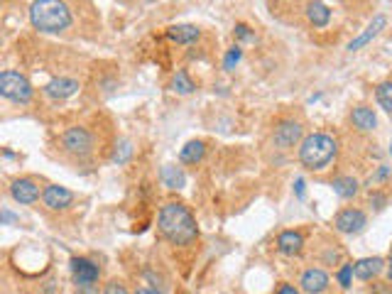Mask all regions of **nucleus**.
<instances>
[{
  "instance_id": "nucleus-1",
  "label": "nucleus",
  "mask_w": 392,
  "mask_h": 294,
  "mask_svg": "<svg viewBox=\"0 0 392 294\" xmlns=\"http://www.w3.org/2000/svg\"><path fill=\"white\" fill-rule=\"evenodd\" d=\"M157 228L162 238L172 245H192L199 238L194 214L179 201H167L157 214Z\"/></svg>"
},
{
  "instance_id": "nucleus-2",
  "label": "nucleus",
  "mask_w": 392,
  "mask_h": 294,
  "mask_svg": "<svg viewBox=\"0 0 392 294\" xmlns=\"http://www.w3.org/2000/svg\"><path fill=\"white\" fill-rule=\"evenodd\" d=\"M299 165L309 172H324L339 157V140L331 133H309L299 143Z\"/></svg>"
},
{
  "instance_id": "nucleus-3",
  "label": "nucleus",
  "mask_w": 392,
  "mask_h": 294,
  "mask_svg": "<svg viewBox=\"0 0 392 294\" xmlns=\"http://www.w3.org/2000/svg\"><path fill=\"white\" fill-rule=\"evenodd\" d=\"M30 23L44 34H59L72 27V8L64 0H34L30 5Z\"/></svg>"
},
{
  "instance_id": "nucleus-4",
  "label": "nucleus",
  "mask_w": 392,
  "mask_h": 294,
  "mask_svg": "<svg viewBox=\"0 0 392 294\" xmlns=\"http://www.w3.org/2000/svg\"><path fill=\"white\" fill-rule=\"evenodd\" d=\"M0 96L18 106H27L34 96V89L25 74L15 72V69H5V72L0 74Z\"/></svg>"
},
{
  "instance_id": "nucleus-5",
  "label": "nucleus",
  "mask_w": 392,
  "mask_h": 294,
  "mask_svg": "<svg viewBox=\"0 0 392 294\" xmlns=\"http://www.w3.org/2000/svg\"><path fill=\"white\" fill-rule=\"evenodd\" d=\"M93 147H96V138H93V133L89 128H84V125H72V128L64 130L62 150L67 152V155L77 157V160H86L93 152Z\"/></svg>"
},
{
  "instance_id": "nucleus-6",
  "label": "nucleus",
  "mask_w": 392,
  "mask_h": 294,
  "mask_svg": "<svg viewBox=\"0 0 392 294\" xmlns=\"http://www.w3.org/2000/svg\"><path fill=\"white\" fill-rule=\"evenodd\" d=\"M69 270H72L74 285L81 292L91 294L96 290V285L100 280V267L93 260H89V257H72V260H69Z\"/></svg>"
},
{
  "instance_id": "nucleus-7",
  "label": "nucleus",
  "mask_w": 392,
  "mask_h": 294,
  "mask_svg": "<svg viewBox=\"0 0 392 294\" xmlns=\"http://www.w3.org/2000/svg\"><path fill=\"white\" fill-rule=\"evenodd\" d=\"M304 140V125L294 118H282L273 128V143L277 150H292Z\"/></svg>"
},
{
  "instance_id": "nucleus-8",
  "label": "nucleus",
  "mask_w": 392,
  "mask_h": 294,
  "mask_svg": "<svg viewBox=\"0 0 392 294\" xmlns=\"http://www.w3.org/2000/svg\"><path fill=\"white\" fill-rule=\"evenodd\" d=\"M8 194L15 204L30 206V204H37L39 196H42V191H39V184L34 179H30V177H18V179L10 181Z\"/></svg>"
},
{
  "instance_id": "nucleus-9",
  "label": "nucleus",
  "mask_w": 392,
  "mask_h": 294,
  "mask_svg": "<svg viewBox=\"0 0 392 294\" xmlns=\"http://www.w3.org/2000/svg\"><path fill=\"white\" fill-rule=\"evenodd\" d=\"M365 226H368V216H365V211L355 209V206H348V209L339 211L334 219V228L339 233H344V236H355V233H360Z\"/></svg>"
},
{
  "instance_id": "nucleus-10",
  "label": "nucleus",
  "mask_w": 392,
  "mask_h": 294,
  "mask_svg": "<svg viewBox=\"0 0 392 294\" xmlns=\"http://www.w3.org/2000/svg\"><path fill=\"white\" fill-rule=\"evenodd\" d=\"M331 287V277L321 267H309V270L301 272L299 277V290L304 294H326Z\"/></svg>"
},
{
  "instance_id": "nucleus-11",
  "label": "nucleus",
  "mask_w": 392,
  "mask_h": 294,
  "mask_svg": "<svg viewBox=\"0 0 392 294\" xmlns=\"http://www.w3.org/2000/svg\"><path fill=\"white\" fill-rule=\"evenodd\" d=\"M42 204L49 211H67L74 204V191L62 184H49L42 191Z\"/></svg>"
},
{
  "instance_id": "nucleus-12",
  "label": "nucleus",
  "mask_w": 392,
  "mask_h": 294,
  "mask_svg": "<svg viewBox=\"0 0 392 294\" xmlns=\"http://www.w3.org/2000/svg\"><path fill=\"white\" fill-rule=\"evenodd\" d=\"M385 27H388V18H385V15H375V18L370 20L368 25H365L363 32H360L358 37L351 39V42H348V52H358V49L368 47V44L373 42V39L378 37V34L383 32Z\"/></svg>"
},
{
  "instance_id": "nucleus-13",
  "label": "nucleus",
  "mask_w": 392,
  "mask_h": 294,
  "mask_svg": "<svg viewBox=\"0 0 392 294\" xmlns=\"http://www.w3.org/2000/svg\"><path fill=\"white\" fill-rule=\"evenodd\" d=\"M81 89L77 79H69V76H57L52 79L49 84H44V96L52 101H64V98H72L77 91Z\"/></svg>"
},
{
  "instance_id": "nucleus-14",
  "label": "nucleus",
  "mask_w": 392,
  "mask_h": 294,
  "mask_svg": "<svg viewBox=\"0 0 392 294\" xmlns=\"http://www.w3.org/2000/svg\"><path fill=\"white\" fill-rule=\"evenodd\" d=\"M385 267H388L385 265V260L383 257H378V255L375 257H360V260L353 262V275L363 282H370V280H375V277H378Z\"/></svg>"
},
{
  "instance_id": "nucleus-15",
  "label": "nucleus",
  "mask_w": 392,
  "mask_h": 294,
  "mask_svg": "<svg viewBox=\"0 0 392 294\" xmlns=\"http://www.w3.org/2000/svg\"><path fill=\"white\" fill-rule=\"evenodd\" d=\"M351 125H353L358 133H373L378 128V115L370 106H355L351 110Z\"/></svg>"
},
{
  "instance_id": "nucleus-16",
  "label": "nucleus",
  "mask_w": 392,
  "mask_h": 294,
  "mask_svg": "<svg viewBox=\"0 0 392 294\" xmlns=\"http://www.w3.org/2000/svg\"><path fill=\"white\" fill-rule=\"evenodd\" d=\"M304 245H306V241L299 231H282L277 236V250L287 257L299 255V253L304 250Z\"/></svg>"
},
{
  "instance_id": "nucleus-17",
  "label": "nucleus",
  "mask_w": 392,
  "mask_h": 294,
  "mask_svg": "<svg viewBox=\"0 0 392 294\" xmlns=\"http://www.w3.org/2000/svg\"><path fill=\"white\" fill-rule=\"evenodd\" d=\"M306 20L319 30L326 27L331 23V8L324 0H311V3H306Z\"/></svg>"
},
{
  "instance_id": "nucleus-18",
  "label": "nucleus",
  "mask_w": 392,
  "mask_h": 294,
  "mask_svg": "<svg viewBox=\"0 0 392 294\" xmlns=\"http://www.w3.org/2000/svg\"><path fill=\"white\" fill-rule=\"evenodd\" d=\"M164 34H167V39H172L177 44H194L201 37V30L196 25H172V27H167Z\"/></svg>"
},
{
  "instance_id": "nucleus-19",
  "label": "nucleus",
  "mask_w": 392,
  "mask_h": 294,
  "mask_svg": "<svg viewBox=\"0 0 392 294\" xmlns=\"http://www.w3.org/2000/svg\"><path fill=\"white\" fill-rule=\"evenodd\" d=\"M159 179H162V184L172 191H179L187 186V174L182 172V167H174V165H164L162 172H159Z\"/></svg>"
},
{
  "instance_id": "nucleus-20",
  "label": "nucleus",
  "mask_w": 392,
  "mask_h": 294,
  "mask_svg": "<svg viewBox=\"0 0 392 294\" xmlns=\"http://www.w3.org/2000/svg\"><path fill=\"white\" fill-rule=\"evenodd\" d=\"M331 186H334V194L341 196V199H353V196L360 191V181L351 174L336 177V179L331 181Z\"/></svg>"
},
{
  "instance_id": "nucleus-21",
  "label": "nucleus",
  "mask_w": 392,
  "mask_h": 294,
  "mask_svg": "<svg viewBox=\"0 0 392 294\" xmlns=\"http://www.w3.org/2000/svg\"><path fill=\"white\" fill-rule=\"evenodd\" d=\"M206 155V143L204 140H189L187 145L179 150V162L182 165H199Z\"/></svg>"
},
{
  "instance_id": "nucleus-22",
  "label": "nucleus",
  "mask_w": 392,
  "mask_h": 294,
  "mask_svg": "<svg viewBox=\"0 0 392 294\" xmlns=\"http://www.w3.org/2000/svg\"><path fill=\"white\" fill-rule=\"evenodd\" d=\"M169 89H172L174 94H179V96H189V94H194V91H196V84L192 81V76L184 72V69H179V72L172 76V84H169Z\"/></svg>"
},
{
  "instance_id": "nucleus-23",
  "label": "nucleus",
  "mask_w": 392,
  "mask_h": 294,
  "mask_svg": "<svg viewBox=\"0 0 392 294\" xmlns=\"http://www.w3.org/2000/svg\"><path fill=\"white\" fill-rule=\"evenodd\" d=\"M375 98H378L380 108L392 113V81H383V84H378V89H375Z\"/></svg>"
},
{
  "instance_id": "nucleus-24",
  "label": "nucleus",
  "mask_w": 392,
  "mask_h": 294,
  "mask_svg": "<svg viewBox=\"0 0 392 294\" xmlns=\"http://www.w3.org/2000/svg\"><path fill=\"white\" fill-rule=\"evenodd\" d=\"M353 262H346V265L339 267V272H336V280H339V285L344 287V290H348L351 285H353Z\"/></svg>"
},
{
  "instance_id": "nucleus-25",
  "label": "nucleus",
  "mask_w": 392,
  "mask_h": 294,
  "mask_svg": "<svg viewBox=\"0 0 392 294\" xmlns=\"http://www.w3.org/2000/svg\"><path fill=\"white\" fill-rule=\"evenodd\" d=\"M240 57H243V49H240V44H233V47L226 52V57H223V69L226 72H233L235 69V64L240 62Z\"/></svg>"
},
{
  "instance_id": "nucleus-26",
  "label": "nucleus",
  "mask_w": 392,
  "mask_h": 294,
  "mask_svg": "<svg viewBox=\"0 0 392 294\" xmlns=\"http://www.w3.org/2000/svg\"><path fill=\"white\" fill-rule=\"evenodd\" d=\"M390 174H392V167H388V165L378 167V170H375L373 174L368 177V181H365V186H370V189H373V186H378L380 181H385V179H388Z\"/></svg>"
},
{
  "instance_id": "nucleus-27",
  "label": "nucleus",
  "mask_w": 392,
  "mask_h": 294,
  "mask_svg": "<svg viewBox=\"0 0 392 294\" xmlns=\"http://www.w3.org/2000/svg\"><path fill=\"white\" fill-rule=\"evenodd\" d=\"M368 204H370V209L383 211L385 206H388V194H385V191L373 189V191H370V196H368Z\"/></svg>"
},
{
  "instance_id": "nucleus-28",
  "label": "nucleus",
  "mask_w": 392,
  "mask_h": 294,
  "mask_svg": "<svg viewBox=\"0 0 392 294\" xmlns=\"http://www.w3.org/2000/svg\"><path fill=\"white\" fill-rule=\"evenodd\" d=\"M130 155H133V147H130L128 140H123V143H120V147H115V152H113V162H115V165H125Z\"/></svg>"
},
{
  "instance_id": "nucleus-29",
  "label": "nucleus",
  "mask_w": 392,
  "mask_h": 294,
  "mask_svg": "<svg viewBox=\"0 0 392 294\" xmlns=\"http://www.w3.org/2000/svg\"><path fill=\"white\" fill-rule=\"evenodd\" d=\"M233 34H235V39H240V42H253V39H255V32H253V30H250L245 23H238V25H235V27H233Z\"/></svg>"
},
{
  "instance_id": "nucleus-30",
  "label": "nucleus",
  "mask_w": 392,
  "mask_h": 294,
  "mask_svg": "<svg viewBox=\"0 0 392 294\" xmlns=\"http://www.w3.org/2000/svg\"><path fill=\"white\" fill-rule=\"evenodd\" d=\"M103 294H130V292L120 280H108L103 285Z\"/></svg>"
},
{
  "instance_id": "nucleus-31",
  "label": "nucleus",
  "mask_w": 392,
  "mask_h": 294,
  "mask_svg": "<svg viewBox=\"0 0 392 294\" xmlns=\"http://www.w3.org/2000/svg\"><path fill=\"white\" fill-rule=\"evenodd\" d=\"M275 294H301V290L299 287H294V285H289V282H282Z\"/></svg>"
},
{
  "instance_id": "nucleus-32",
  "label": "nucleus",
  "mask_w": 392,
  "mask_h": 294,
  "mask_svg": "<svg viewBox=\"0 0 392 294\" xmlns=\"http://www.w3.org/2000/svg\"><path fill=\"white\" fill-rule=\"evenodd\" d=\"M294 191H296V196H299V199H304V179L294 181Z\"/></svg>"
},
{
  "instance_id": "nucleus-33",
  "label": "nucleus",
  "mask_w": 392,
  "mask_h": 294,
  "mask_svg": "<svg viewBox=\"0 0 392 294\" xmlns=\"http://www.w3.org/2000/svg\"><path fill=\"white\" fill-rule=\"evenodd\" d=\"M135 294H162V292H159V290H152V287H140V290L135 292Z\"/></svg>"
},
{
  "instance_id": "nucleus-34",
  "label": "nucleus",
  "mask_w": 392,
  "mask_h": 294,
  "mask_svg": "<svg viewBox=\"0 0 392 294\" xmlns=\"http://www.w3.org/2000/svg\"><path fill=\"white\" fill-rule=\"evenodd\" d=\"M10 221H15V216L13 214H10V211L8 209H3V226H8V223Z\"/></svg>"
},
{
  "instance_id": "nucleus-35",
  "label": "nucleus",
  "mask_w": 392,
  "mask_h": 294,
  "mask_svg": "<svg viewBox=\"0 0 392 294\" xmlns=\"http://www.w3.org/2000/svg\"><path fill=\"white\" fill-rule=\"evenodd\" d=\"M388 277H390V282H392V255H390V260H388Z\"/></svg>"
},
{
  "instance_id": "nucleus-36",
  "label": "nucleus",
  "mask_w": 392,
  "mask_h": 294,
  "mask_svg": "<svg viewBox=\"0 0 392 294\" xmlns=\"http://www.w3.org/2000/svg\"><path fill=\"white\" fill-rule=\"evenodd\" d=\"M390 152H392V147H390Z\"/></svg>"
}]
</instances>
